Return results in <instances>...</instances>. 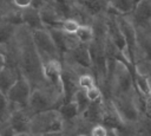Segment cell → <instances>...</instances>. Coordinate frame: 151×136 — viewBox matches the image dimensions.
<instances>
[{"instance_id":"5b68a950","label":"cell","mask_w":151,"mask_h":136,"mask_svg":"<svg viewBox=\"0 0 151 136\" xmlns=\"http://www.w3.org/2000/svg\"><path fill=\"white\" fill-rule=\"evenodd\" d=\"M136 96V93H131L110 98L125 124H136L139 121V106Z\"/></svg>"},{"instance_id":"3957f363","label":"cell","mask_w":151,"mask_h":136,"mask_svg":"<svg viewBox=\"0 0 151 136\" xmlns=\"http://www.w3.org/2000/svg\"><path fill=\"white\" fill-rule=\"evenodd\" d=\"M63 102V93L53 88H33L27 108L32 114H37L48 109H58Z\"/></svg>"},{"instance_id":"52a82bcc","label":"cell","mask_w":151,"mask_h":136,"mask_svg":"<svg viewBox=\"0 0 151 136\" xmlns=\"http://www.w3.org/2000/svg\"><path fill=\"white\" fill-rule=\"evenodd\" d=\"M32 92V85L31 83L24 77L19 76V78L15 80V83L11 86V89L6 92L7 99L19 106H26L28 104V99Z\"/></svg>"},{"instance_id":"4316f807","label":"cell","mask_w":151,"mask_h":136,"mask_svg":"<svg viewBox=\"0 0 151 136\" xmlns=\"http://www.w3.org/2000/svg\"><path fill=\"white\" fill-rule=\"evenodd\" d=\"M90 135L91 136H107L109 130L103 123H96V124L92 125Z\"/></svg>"},{"instance_id":"5bb4252c","label":"cell","mask_w":151,"mask_h":136,"mask_svg":"<svg viewBox=\"0 0 151 136\" xmlns=\"http://www.w3.org/2000/svg\"><path fill=\"white\" fill-rule=\"evenodd\" d=\"M19 76H20L19 70L9 65H6L2 70H0V91L4 95H6V92L15 83Z\"/></svg>"},{"instance_id":"1f68e13d","label":"cell","mask_w":151,"mask_h":136,"mask_svg":"<svg viewBox=\"0 0 151 136\" xmlns=\"http://www.w3.org/2000/svg\"><path fill=\"white\" fill-rule=\"evenodd\" d=\"M138 1H140V0H134V2H136V4H137V2H138Z\"/></svg>"},{"instance_id":"44dd1931","label":"cell","mask_w":151,"mask_h":136,"mask_svg":"<svg viewBox=\"0 0 151 136\" xmlns=\"http://www.w3.org/2000/svg\"><path fill=\"white\" fill-rule=\"evenodd\" d=\"M93 28L91 24H80L77 32H76V37L80 43L84 44H90L93 39Z\"/></svg>"},{"instance_id":"9c48e42d","label":"cell","mask_w":151,"mask_h":136,"mask_svg":"<svg viewBox=\"0 0 151 136\" xmlns=\"http://www.w3.org/2000/svg\"><path fill=\"white\" fill-rule=\"evenodd\" d=\"M63 57L72 60L73 63L78 64L80 66L92 70V60H91V54H90V50H88V44H84V43L79 41L76 46H73L65 54H63L61 58Z\"/></svg>"},{"instance_id":"d6a6232c","label":"cell","mask_w":151,"mask_h":136,"mask_svg":"<svg viewBox=\"0 0 151 136\" xmlns=\"http://www.w3.org/2000/svg\"><path fill=\"white\" fill-rule=\"evenodd\" d=\"M0 95H4V93H2V92H1V91H0Z\"/></svg>"},{"instance_id":"d6986e66","label":"cell","mask_w":151,"mask_h":136,"mask_svg":"<svg viewBox=\"0 0 151 136\" xmlns=\"http://www.w3.org/2000/svg\"><path fill=\"white\" fill-rule=\"evenodd\" d=\"M109 5L119 14V15H129L134 8V0H110Z\"/></svg>"},{"instance_id":"8992f818","label":"cell","mask_w":151,"mask_h":136,"mask_svg":"<svg viewBox=\"0 0 151 136\" xmlns=\"http://www.w3.org/2000/svg\"><path fill=\"white\" fill-rule=\"evenodd\" d=\"M32 112L26 106H15L8 118L9 124L15 131V136H28L31 135L29 132V127H31V118H32Z\"/></svg>"},{"instance_id":"f1b7e54d","label":"cell","mask_w":151,"mask_h":136,"mask_svg":"<svg viewBox=\"0 0 151 136\" xmlns=\"http://www.w3.org/2000/svg\"><path fill=\"white\" fill-rule=\"evenodd\" d=\"M143 110H144L145 117L151 119V92H150V95L143 102Z\"/></svg>"},{"instance_id":"83f0119b","label":"cell","mask_w":151,"mask_h":136,"mask_svg":"<svg viewBox=\"0 0 151 136\" xmlns=\"http://www.w3.org/2000/svg\"><path fill=\"white\" fill-rule=\"evenodd\" d=\"M0 136H15V131L8 121L0 123Z\"/></svg>"},{"instance_id":"4dcf8cb0","label":"cell","mask_w":151,"mask_h":136,"mask_svg":"<svg viewBox=\"0 0 151 136\" xmlns=\"http://www.w3.org/2000/svg\"><path fill=\"white\" fill-rule=\"evenodd\" d=\"M7 65V60H6V54L5 52L0 48V70H2L5 66Z\"/></svg>"},{"instance_id":"2e32d148","label":"cell","mask_w":151,"mask_h":136,"mask_svg":"<svg viewBox=\"0 0 151 136\" xmlns=\"http://www.w3.org/2000/svg\"><path fill=\"white\" fill-rule=\"evenodd\" d=\"M78 2L91 17H96L105 13L110 0H78Z\"/></svg>"},{"instance_id":"f546056e","label":"cell","mask_w":151,"mask_h":136,"mask_svg":"<svg viewBox=\"0 0 151 136\" xmlns=\"http://www.w3.org/2000/svg\"><path fill=\"white\" fill-rule=\"evenodd\" d=\"M11 2L18 9H25L32 5V0H11Z\"/></svg>"},{"instance_id":"277c9868","label":"cell","mask_w":151,"mask_h":136,"mask_svg":"<svg viewBox=\"0 0 151 136\" xmlns=\"http://www.w3.org/2000/svg\"><path fill=\"white\" fill-rule=\"evenodd\" d=\"M32 38L35 44V47L41 57L42 64L46 60L51 59H61V54L59 50L57 48V45L54 40L52 39V35L48 31V28H38V30H31Z\"/></svg>"},{"instance_id":"7402d4cb","label":"cell","mask_w":151,"mask_h":136,"mask_svg":"<svg viewBox=\"0 0 151 136\" xmlns=\"http://www.w3.org/2000/svg\"><path fill=\"white\" fill-rule=\"evenodd\" d=\"M15 106H19V105L11 103L5 95H0V123L8 121L9 115Z\"/></svg>"},{"instance_id":"9a60e30c","label":"cell","mask_w":151,"mask_h":136,"mask_svg":"<svg viewBox=\"0 0 151 136\" xmlns=\"http://www.w3.org/2000/svg\"><path fill=\"white\" fill-rule=\"evenodd\" d=\"M103 108H104V98L101 101L97 102H91L88 106L80 114V116L90 122L91 124L100 123L101 122V116H103Z\"/></svg>"},{"instance_id":"7c38bea8","label":"cell","mask_w":151,"mask_h":136,"mask_svg":"<svg viewBox=\"0 0 151 136\" xmlns=\"http://www.w3.org/2000/svg\"><path fill=\"white\" fill-rule=\"evenodd\" d=\"M39 13H40L41 21H42V24L46 28L59 27L60 26V22H61L63 18L57 12V9L50 4V1H47L41 8H39Z\"/></svg>"},{"instance_id":"836d02e7","label":"cell","mask_w":151,"mask_h":136,"mask_svg":"<svg viewBox=\"0 0 151 136\" xmlns=\"http://www.w3.org/2000/svg\"><path fill=\"white\" fill-rule=\"evenodd\" d=\"M77 1H78V0H77Z\"/></svg>"},{"instance_id":"603a6c76","label":"cell","mask_w":151,"mask_h":136,"mask_svg":"<svg viewBox=\"0 0 151 136\" xmlns=\"http://www.w3.org/2000/svg\"><path fill=\"white\" fill-rule=\"evenodd\" d=\"M94 85H98V84H97V79L92 72L88 71V72H84L78 76V88L79 89L86 90Z\"/></svg>"},{"instance_id":"484cf974","label":"cell","mask_w":151,"mask_h":136,"mask_svg":"<svg viewBox=\"0 0 151 136\" xmlns=\"http://www.w3.org/2000/svg\"><path fill=\"white\" fill-rule=\"evenodd\" d=\"M85 93L90 102H97V101H101L104 98V93L99 85H94L90 89H86Z\"/></svg>"},{"instance_id":"30bf717a","label":"cell","mask_w":151,"mask_h":136,"mask_svg":"<svg viewBox=\"0 0 151 136\" xmlns=\"http://www.w3.org/2000/svg\"><path fill=\"white\" fill-rule=\"evenodd\" d=\"M48 31H50L52 39L54 40L57 48L59 50L61 56L65 54L68 50H71L73 46H76L79 43L76 34H68V33L64 32L60 27H50Z\"/></svg>"},{"instance_id":"d4e9b609","label":"cell","mask_w":151,"mask_h":136,"mask_svg":"<svg viewBox=\"0 0 151 136\" xmlns=\"http://www.w3.org/2000/svg\"><path fill=\"white\" fill-rule=\"evenodd\" d=\"M79 25H80V22H79L76 18H64V19L61 20L59 27H60L64 32H66V33H68V34H76V32H77Z\"/></svg>"},{"instance_id":"ffe728a7","label":"cell","mask_w":151,"mask_h":136,"mask_svg":"<svg viewBox=\"0 0 151 136\" xmlns=\"http://www.w3.org/2000/svg\"><path fill=\"white\" fill-rule=\"evenodd\" d=\"M137 48L144 53L145 59L151 61V38L139 32L138 28H137Z\"/></svg>"},{"instance_id":"e0dca14e","label":"cell","mask_w":151,"mask_h":136,"mask_svg":"<svg viewBox=\"0 0 151 136\" xmlns=\"http://www.w3.org/2000/svg\"><path fill=\"white\" fill-rule=\"evenodd\" d=\"M58 111L63 118V121H70V119H74L77 118L80 114H79V110L74 103L73 99L71 101H67V102H63L59 108H58Z\"/></svg>"},{"instance_id":"ba28073f","label":"cell","mask_w":151,"mask_h":136,"mask_svg":"<svg viewBox=\"0 0 151 136\" xmlns=\"http://www.w3.org/2000/svg\"><path fill=\"white\" fill-rule=\"evenodd\" d=\"M137 28H145L151 22V0H140L134 5L133 11L129 14Z\"/></svg>"},{"instance_id":"ac0fdd59","label":"cell","mask_w":151,"mask_h":136,"mask_svg":"<svg viewBox=\"0 0 151 136\" xmlns=\"http://www.w3.org/2000/svg\"><path fill=\"white\" fill-rule=\"evenodd\" d=\"M17 26L18 25L11 24L8 21L0 22V48L7 46L12 41L15 30H17Z\"/></svg>"},{"instance_id":"4fadbf2b","label":"cell","mask_w":151,"mask_h":136,"mask_svg":"<svg viewBox=\"0 0 151 136\" xmlns=\"http://www.w3.org/2000/svg\"><path fill=\"white\" fill-rule=\"evenodd\" d=\"M21 18H22V25L27 26L29 30H38L45 27L41 21L38 8L29 6L25 9H21Z\"/></svg>"},{"instance_id":"7a4b0ae2","label":"cell","mask_w":151,"mask_h":136,"mask_svg":"<svg viewBox=\"0 0 151 136\" xmlns=\"http://www.w3.org/2000/svg\"><path fill=\"white\" fill-rule=\"evenodd\" d=\"M31 135H63V118L58 109H48L32 115Z\"/></svg>"},{"instance_id":"8fae6325","label":"cell","mask_w":151,"mask_h":136,"mask_svg":"<svg viewBox=\"0 0 151 136\" xmlns=\"http://www.w3.org/2000/svg\"><path fill=\"white\" fill-rule=\"evenodd\" d=\"M44 76L51 86L63 92L61 59H51V60L44 61Z\"/></svg>"},{"instance_id":"cb8c5ba5","label":"cell","mask_w":151,"mask_h":136,"mask_svg":"<svg viewBox=\"0 0 151 136\" xmlns=\"http://www.w3.org/2000/svg\"><path fill=\"white\" fill-rule=\"evenodd\" d=\"M72 99L74 101V103H76V105H77V108H78V110H79V114H81V112L88 106V104L91 103V102L88 101V98L86 97L85 90H83V89H78V90L76 91V93L73 95Z\"/></svg>"},{"instance_id":"6da1fadb","label":"cell","mask_w":151,"mask_h":136,"mask_svg":"<svg viewBox=\"0 0 151 136\" xmlns=\"http://www.w3.org/2000/svg\"><path fill=\"white\" fill-rule=\"evenodd\" d=\"M1 50L6 54L7 65L18 69L20 75L31 83L32 89L53 88L44 76V64L33 41L32 32L27 26L18 25L12 41Z\"/></svg>"}]
</instances>
